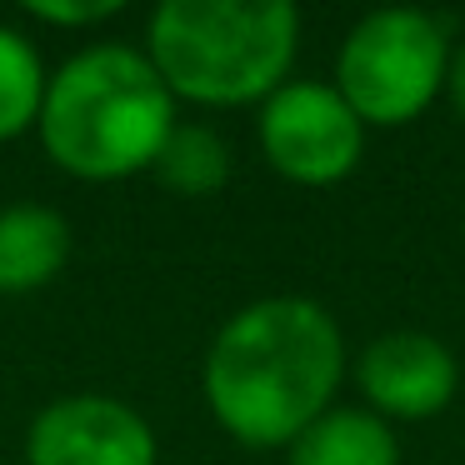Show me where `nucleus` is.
Wrapping results in <instances>:
<instances>
[{"mask_svg":"<svg viewBox=\"0 0 465 465\" xmlns=\"http://www.w3.org/2000/svg\"><path fill=\"white\" fill-rule=\"evenodd\" d=\"M450 35L425 11H371L335 55V91L361 125H411L445 91Z\"/></svg>","mask_w":465,"mask_h":465,"instance_id":"obj_4","label":"nucleus"},{"mask_svg":"<svg viewBox=\"0 0 465 465\" xmlns=\"http://www.w3.org/2000/svg\"><path fill=\"white\" fill-rule=\"evenodd\" d=\"M291 465H401V440L375 411L331 405L291 445Z\"/></svg>","mask_w":465,"mask_h":465,"instance_id":"obj_9","label":"nucleus"},{"mask_svg":"<svg viewBox=\"0 0 465 465\" xmlns=\"http://www.w3.org/2000/svg\"><path fill=\"white\" fill-rule=\"evenodd\" d=\"M345 375V341L325 305L271 295L215 331L205 355V401L221 430L251 450L291 445L315 415L331 411Z\"/></svg>","mask_w":465,"mask_h":465,"instance_id":"obj_1","label":"nucleus"},{"mask_svg":"<svg viewBox=\"0 0 465 465\" xmlns=\"http://www.w3.org/2000/svg\"><path fill=\"white\" fill-rule=\"evenodd\" d=\"M445 95H450L455 115L465 121V41L450 45V61H445Z\"/></svg>","mask_w":465,"mask_h":465,"instance_id":"obj_13","label":"nucleus"},{"mask_svg":"<svg viewBox=\"0 0 465 465\" xmlns=\"http://www.w3.org/2000/svg\"><path fill=\"white\" fill-rule=\"evenodd\" d=\"M25 11L45 25H95L121 11V0H31Z\"/></svg>","mask_w":465,"mask_h":465,"instance_id":"obj_12","label":"nucleus"},{"mask_svg":"<svg viewBox=\"0 0 465 465\" xmlns=\"http://www.w3.org/2000/svg\"><path fill=\"white\" fill-rule=\"evenodd\" d=\"M45 105V65L41 51L21 31L0 25V141L31 131Z\"/></svg>","mask_w":465,"mask_h":465,"instance_id":"obj_11","label":"nucleus"},{"mask_svg":"<svg viewBox=\"0 0 465 465\" xmlns=\"http://www.w3.org/2000/svg\"><path fill=\"white\" fill-rule=\"evenodd\" d=\"M301 15L291 0H161L145 55L171 95L201 105L265 101L285 85Z\"/></svg>","mask_w":465,"mask_h":465,"instance_id":"obj_3","label":"nucleus"},{"mask_svg":"<svg viewBox=\"0 0 465 465\" xmlns=\"http://www.w3.org/2000/svg\"><path fill=\"white\" fill-rule=\"evenodd\" d=\"M355 381L381 420H430L455 401L460 365H455L450 345L435 335L391 331L361 351Z\"/></svg>","mask_w":465,"mask_h":465,"instance_id":"obj_7","label":"nucleus"},{"mask_svg":"<svg viewBox=\"0 0 465 465\" xmlns=\"http://www.w3.org/2000/svg\"><path fill=\"white\" fill-rule=\"evenodd\" d=\"M71 255V225L51 205L0 211V295H25L55 281Z\"/></svg>","mask_w":465,"mask_h":465,"instance_id":"obj_8","label":"nucleus"},{"mask_svg":"<svg viewBox=\"0 0 465 465\" xmlns=\"http://www.w3.org/2000/svg\"><path fill=\"white\" fill-rule=\"evenodd\" d=\"M261 151L285 181L335 185L355 171L365 151V125L345 105V95L325 81H285L265 95Z\"/></svg>","mask_w":465,"mask_h":465,"instance_id":"obj_5","label":"nucleus"},{"mask_svg":"<svg viewBox=\"0 0 465 465\" xmlns=\"http://www.w3.org/2000/svg\"><path fill=\"white\" fill-rule=\"evenodd\" d=\"M161 175V185H171L175 195H211L231 175V145L211 131V125H181L165 135L161 155L151 165Z\"/></svg>","mask_w":465,"mask_h":465,"instance_id":"obj_10","label":"nucleus"},{"mask_svg":"<svg viewBox=\"0 0 465 465\" xmlns=\"http://www.w3.org/2000/svg\"><path fill=\"white\" fill-rule=\"evenodd\" d=\"M41 145L81 181H121L151 171L175 131V95L151 55L131 45H91L45 81Z\"/></svg>","mask_w":465,"mask_h":465,"instance_id":"obj_2","label":"nucleus"},{"mask_svg":"<svg viewBox=\"0 0 465 465\" xmlns=\"http://www.w3.org/2000/svg\"><path fill=\"white\" fill-rule=\"evenodd\" d=\"M25 465H155V430L115 395H61L25 430Z\"/></svg>","mask_w":465,"mask_h":465,"instance_id":"obj_6","label":"nucleus"}]
</instances>
